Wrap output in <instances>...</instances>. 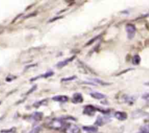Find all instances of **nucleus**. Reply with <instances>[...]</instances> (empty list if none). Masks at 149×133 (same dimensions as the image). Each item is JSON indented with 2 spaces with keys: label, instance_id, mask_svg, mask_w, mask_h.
Returning a JSON list of instances; mask_svg holds the SVG:
<instances>
[{
  "label": "nucleus",
  "instance_id": "obj_9",
  "mask_svg": "<svg viewBox=\"0 0 149 133\" xmlns=\"http://www.w3.org/2000/svg\"><path fill=\"white\" fill-rule=\"evenodd\" d=\"M42 117H43V113L42 112H35L32 114L31 118L34 121H39L42 120Z\"/></svg>",
  "mask_w": 149,
  "mask_h": 133
},
{
  "label": "nucleus",
  "instance_id": "obj_8",
  "mask_svg": "<svg viewBox=\"0 0 149 133\" xmlns=\"http://www.w3.org/2000/svg\"><path fill=\"white\" fill-rule=\"evenodd\" d=\"M74 58H75V56H73L71 57V58H67V59L64 60V61H60L59 63H58V64H57V67H59V68H62V67H65V65H67V64H68L69 62L72 61Z\"/></svg>",
  "mask_w": 149,
  "mask_h": 133
},
{
  "label": "nucleus",
  "instance_id": "obj_6",
  "mask_svg": "<svg viewBox=\"0 0 149 133\" xmlns=\"http://www.w3.org/2000/svg\"><path fill=\"white\" fill-rule=\"evenodd\" d=\"M83 96L82 94L80 93H75L74 95H73L72 97V102L74 103H81L83 102Z\"/></svg>",
  "mask_w": 149,
  "mask_h": 133
},
{
  "label": "nucleus",
  "instance_id": "obj_5",
  "mask_svg": "<svg viewBox=\"0 0 149 133\" xmlns=\"http://www.w3.org/2000/svg\"><path fill=\"white\" fill-rule=\"evenodd\" d=\"M114 116L116 119L119 120V121H125L127 118V114L122 111H117L115 113Z\"/></svg>",
  "mask_w": 149,
  "mask_h": 133
},
{
  "label": "nucleus",
  "instance_id": "obj_13",
  "mask_svg": "<svg viewBox=\"0 0 149 133\" xmlns=\"http://www.w3.org/2000/svg\"><path fill=\"white\" fill-rule=\"evenodd\" d=\"M85 131L87 132H95L97 130V128L95 127H83Z\"/></svg>",
  "mask_w": 149,
  "mask_h": 133
},
{
  "label": "nucleus",
  "instance_id": "obj_15",
  "mask_svg": "<svg viewBox=\"0 0 149 133\" xmlns=\"http://www.w3.org/2000/svg\"><path fill=\"white\" fill-rule=\"evenodd\" d=\"M77 78L76 76H71L70 77H65V78H63L62 79V81L63 82H65V81H70V80H74V79Z\"/></svg>",
  "mask_w": 149,
  "mask_h": 133
},
{
  "label": "nucleus",
  "instance_id": "obj_14",
  "mask_svg": "<svg viewBox=\"0 0 149 133\" xmlns=\"http://www.w3.org/2000/svg\"><path fill=\"white\" fill-rule=\"evenodd\" d=\"M40 130H41L40 127H33V128L31 130V131L29 132V133H39Z\"/></svg>",
  "mask_w": 149,
  "mask_h": 133
},
{
  "label": "nucleus",
  "instance_id": "obj_2",
  "mask_svg": "<svg viewBox=\"0 0 149 133\" xmlns=\"http://www.w3.org/2000/svg\"><path fill=\"white\" fill-rule=\"evenodd\" d=\"M126 31L127 32V37L130 39H132L135 37V32H136V28L135 25L132 23H128L126 26Z\"/></svg>",
  "mask_w": 149,
  "mask_h": 133
},
{
  "label": "nucleus",
  "instance_id": "obj_19",
  "mask_svg": "<svg viewBox=\"0 0 149 133\" xmlns=\"http://www.w3.org/2000/svg\"><path fill=\"white\" fill-rule=\"evenodd\" d=\"M145 85H146V86H149V82H147V83H146Z\"/></svg>",
  "mask_w": 149,
  "mask_h": 133
},
{
  "label": "nucleus",
  "instance_id": "obj_16",
  "mask_svg": "<svg viewBox=\"0 0 149 133\" xmlns=\"http://www.w3.org/2000/svg\"><path fill=\"white\" fill-rule=\"evenodd\" d=\"M143 131L146 133H149V124H146L143 127Z\"/></svg>",
  "mask_w": 149,
  "mask_h": 133
},
{
  "label": "nucleus",
  "instance_id": "obj_4",
  "mask_svg": "<svg viewBox=\"0 0 149 133\" xmlns=\"http://www.w3.org/2000/svg\"><path fill=\"white\" fill-rule=\"evenodd\" d=\"M97 111L96 108H95L93 105H87V106L84 107V111H83V113L85 114V115H94V114L95 113V112Z\"/></svg>",
  "mask_w": 149,
  "mask_h": 133
},
{
  "label": "nucleus",
  "instance_id": "obj_3",
  "mask_svg": "<svg viewBox=\"0 0 149 133\" xmlns=\"http://www.w3.org/2000/svg\"><path fill=\"white\" fill-rule=\"evenodd\" d=\"M80 129L76 124H69L65 128V133H79Z\"/></svg>",
  "mask_w": 149,
  "mask_h": 133
},
{
  "label": "nucleus",
  "instance_id": "obj_12",
  "mask_svg": "<svg viewBox=\"0 0 149 133\" xmlns=\"http://www.w3.org/2000/svg\"><path fill=\"white\" fill-rule=\"evenodd\" d=\"M141 56H140L139 55H138V54L134 56L133 58H132V64H133L134 65H138V64L141 63Z\"/></svg>",
  "mask_w": 149,
  "mask_h": 133
},
{
  "label": "nucleus",
  "instance_id": "obj_18",
  "mask_svg": "<svg viewBox=\"0 0 149 133\" xmlns=\"http://www.w3.org/2000/svg\"><path fill=\"white\" fill-rule=\"evenodd\" d=\"M143 99L149 101V94H145L143 95Z\"/></svg>",
  "mask_w": 149,
  "mask_h": 133
},
{
  "label": "nucleus",
  "instance_id": "obj_17",
  "mask_svg": "<svg viewBox=\"0 0 149 133\" xmlns=\"http://www.w3.org/2000/svg\"><path fill=\"white\" fill-rule=\"evenodd\" d=\"M53 72H47V73H45V75H42V77H49V76H52V75H53Z\"/></svg>",
  "mask_w": 149,
  "mask_h": 133
},
{
  "label": "nucleus",
  "instance_id": "obj_10",
  "mask_svg": "<svg viewBox=\"0 0 149 133\" xmlns=\"http://www.w3.org/2000/svg\"><path fill=\"white\" fill-rule=\"evenodd\" d=\"M90 96L96 99H103L106 98V95L99 93V92H92V93H90Z\"/></svg>",
  "mask_w": 149,
  "mask_h": 133
},
{
  "label": "nucleus",
  "instance_id": "obj_11",
  "mask_svg": "<svg viewBox=\"0 0 149 133\" xmlns=\"http://www.w3.org/2000/svg\"><path fill=\"white\" fill-rule=\"evenodd\" d=\"M90 80H91L92 81L94 82L95 83H97V84L98 85H101V86H109V85H110V83H109L103 81V80H100V79H98V78H93V79H90Z\"/></svg>",
  "mask_w": 149,
  "mask_h": 133
},
{
  "label": "nucleus",
  "instance_id": "obj_7",
  "mask_svg": "<svg viewBox=\"0 0 149 133\" xmlns=\"http://www.w3.org/2000/svg\"><path fill=\"white\" fill-rule=\"evenodd\" d=\"M52 100L58 102H68V97L65 95H58V96H55L52 97Z\"/></svg>",
  "mask_w": 149,
  "mask_h": 133
},
{
  "label": "nucleus",
  "instance_id": "obj_1",
  "mask_svg": "<svg viewBox=\"0 0 149 133\" xmlns=\"http://www.w3.org/2000/svg\"><path fill=\"white\" fill-rule=\"evenodd\" d=\"M63 124L64 123L62 120L55 118V119H52L49 123V127L51 129H61L63 127Z\"/></svg>",
  "mask_w": 149,
  "mask_h": 133
}]
</instances>
